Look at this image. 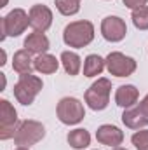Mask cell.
<instances>
[{
	"label": "cell",
	"instance_id": "cell-21",
	"mask_svg": "<svg viewBox=\"0 0 148 150\" xmlns=\"http://www.w3.org/2000/svg\"><path fill=\"white\" fill-rule=\"evenodd\" d=\"M56 9L63 14V16H73L80 11V4L73 0H54Z\"/></svg>",
	"mask_w": 148,
	"mask_h": 150
},
{
	"label": "cell",
	"instance_id": "cell-15",
	"mask_svg": "<svg viewBox=\"0 0 148 150\" xmlns=\"http://www.w3.org/2000/svg\"><path fill=\"white\" fill-rule=\"evenodd\" d=\"M122 122L125 124V127L129 129H141L148 126V119L143 115V112L138 108V105L131 107V108H125L122 113Z\"/></svg>",
	"mask_w": 148,
	"mask_h": 150
},
{
	"label": "cell",
	"instance_id": "cell-28",
	"mask_svg": "<svg viewBox=\"0 0 148 150\" xmlns=\"http://www.w3.org/2000/svg\"><path fill=\"white\" fill-rule=\"evenodd\" d=\"M7 5V0H2V7H5Z\"/></svg>",
	"mask_w": 148,
	"mask_h": 150
},
{
	"label": "cell",
	"instance_id": "cell-14",
	"mask_svg": "<svg viewBox=\"0 0 148 150\" xmlns=\"http://www.w3.org/2000/svg\"><path fill=\"white\" fill-rule=\"evenodd\" d=\"M12 70L18 72L19 75L32 74V72L35 70V65H33V59H32V52H28L26 49H21V51L14 52V58H12Z\"/></svg>",
	"mask_w": 148,
	"mask_h": 150
},
{
	"label": "cell",
	"instance_id": "cell-29",
	"mask_svg": "<svg viewBox=\"0 0 148 150\" xmlns=\"http://www.w3.org/2000/svg\"><path fill=\"white\" fill-rule=\"evenodd\" d=\"M73 2H78V4H80V2H82V0H73Z\"/></svg>",
	"mask_w": 148,
	"mask_h": 150
},
{
	"label": "cell",
	"instance_id": "cell-20",
	"mask_svg": "<svg viewBox=\"0 0 148 150\" xmlns=\"http://www.w3.org/2000/svg\"><path fill=\"white\" fill-rule=\"evenodd\" d=\"M131 19H132V25L138 30H148V5L134 9L131 12Z\"/></svg>",
	"mask_w": 148,
	"mask_h": 150
},
{
	"label": "cell",
	"instance_id": "cell-10",
	"mask_svg": "<svg viewBox=\"0 0 148 150\" xmlns=\"http://www.w3.org/2000/svg\"><path fill=\"white\" fill-rule=\"evenodd\" d=\"M30 26L35 30V32H47L52 25V11L47 7V5H42V4H35L32 5L30 9Z\"/></svg>",
	"mask_w": 148,
	"mask_h": 150
},
{
	"label": "cell",
	"instance_id": "cell-24",
	"mask_svg": "<svg viewBox=\"0 0 148 150\" xmlns=\"http://www.w3.org/2000/svg\"><path fill=\"white\" fill-rule=\"evenodd\" d=\"M138 108H140V110L143 112V115L148 119V94L141 100V101H140V103H138Z\"/></svg>",
	"mask_w": 148,
	"mask_h": 150
},
{
	"label": "cell",
	"instance_id": "cell-5",
	"mask_svg": "<svg viewBox=\"0 0 148 150\" xmlns=\"http://www.w3.org/2000/svg\"><path fill=\"white\" fill-rule=\"evenodd\" d=\"M28 25H30V14L23 9H12L0 21L2 26L0 40H5V37H19L21 33H25Z\"/></svg>",
	"mask_w": 148,
	"mask_h": 150
},
{
	"label": "cell",
	"instance_id": "cell-26",
	"mask_svg": "<svg viewBox=\"0 0 148 150\" xmlns=\"http://www.w3.org/2000/svg\"><path fill=\"white\" fill-rule=\"evenodd\" d=\"M14 150H28V147H18V149H14Z\"/></svg>",
	"mask_w": 148,
	"mask_h": 150
},
{
	"label": "cell",
	"instance_id": "cell-22",
	"mask_svg": "<svg viewBox=\"0 0 148 150\" xmlns=\"http://www.w3.org/2000/svg\"><path fill=\"white\" fill-rule=\"evenodd\" d=\"M132 145L136 150H148V129H140L131 136Z\"/></svg>",
	"mask_w": 148,
	"mask_h": 150
},
{
	"label": "cell",
	"instance_id": "cell-11",
	"mask_svg": "<svg viewBox=\"0 0 148 150\" xmlns=\"http://www.w3.org/2000/svg\"><path fill=\"white\" fill-rule=\"evenodd\" d=\"M96 140L101 145H108V147H118L124 142V133L120 131V127L113 126V124H103L98 127L96 131Z\"/></svg>",
	"mask_w": 148,
	"mask_h": 150
},
{
	"label": "cell",
	"instance_id": "cell-12",
	"mask_svg": "<svg viewBox=\"0 0 148 150\" xmlns=\"http://www.w3.org/2000/svg\"><path fill=\"white\" fill-rule=\"evenodd\" d=\"M138 98H140V91H138L136 86H132V84L120 86V87L115 91V103H117L118 107H122L124 110L134 107V105L138 103Z\"/></svg>",
	"mask_w": 148,
	"mask_h": 150
},
{
	"label": "cell",
	"instance_id": "cell-8",
	"mask_svg": "<svg viewBox=\"0 0 148 150\" xmlns=\"http://www.w3.org/2000/svg\"><path fill=\"white\" fill-rule=\"evenodd\" d=\"M16 124H18L16 108L7 100H0V140L14 138V133L18 127Z\"/></svg>",
	"mask_w": 148,
	"mask_h": 150
},
{
	"label": "cell",
	"instance_id": "cell-16",
	"mask_svg": "<svg viewBox=\"0 0 148 150\" xmlns=\"http://www.w3.org/2000/svg\"><path fill=\"white\" fill-rule=\"evenodd\" d=\"M59 61L61 59H56V56L45 52V54H38L37 58L33 59V65H35V70H37L38 74L49 75V74H56L58 72Z\"/></svg>",
	"mask_w": 148,
	"mask_h": 150
},
{
	"label": "cell",
	"instance_id": "cell-1",
	"mask_svg": "<svg viewBox=\"0 0 148 150\" xmlns=\"http://www.w3.org/2000/svg\"><path fill=\"white\" fill-rule=\"evenodd\" d=\"M94 40V25L87 19L72 21L63 30V42L68 47L82 49Z\"/></svg>",
	"mask_w": 148,
	"mask_h": 150
},
{
	"label": "cell",
	"instance_id": "cell-6",
	"mask_svg": "<svg viewBox=\"0 0 148 150\" xmlns=\"http://www.w3.org/2000/svg\"><path fill=\"white\" fill-rule=\"evenodd\" d=\"M56 113H58L59 122H63L66 126H75V124L82 122V119L85 117L82 101L77 98H70V96L59 100V103L56 107Z\"/></svg>",
	"mask_w": 148,
	"mask_h": 150
},
{
	"label": "cell",
	"instance_id": "cell-23",
	"mask_svg": "<svg viewBox=\"0 0 148 150\" xmlns=\"http://www.w3.org/2000/svg\"><path fill=\"white\" fill-rule=\"evenodd\" d=\"M148 0H124V5L125 7H129L131 11H134V9H140V7H145L147 5Z\"/></svg>",
	"mask_w": 148,
	"mask_h": 150
},
{
	"label": "cell",
	"instance_id": "cell-25",
	"mask_svg": "<svg viewBox=\"0 0 148 150\" xmlns=\"http://www.w3.org/2000/svg\"><path fill=\"white\" fill-rule=\"evenodd\" d=\"M5 58H7V54H5V51L2 49V61H0V65H5Z\"/></svg>",
	"mask_w": 148,
	"mask_h": 150
},
{
	"label": "cell",
	"instance_id": "cell-13",
	"mask_svg": "<svg viewBox=\"0 0 148 150\" xmlns=\"http://www.w3.org/2000/svg\"><path fill=\"white\" fill-rule=\"evenodd\" d=\"M51 44H49V38L45 37V33L42 32H33L30 33L28 37L25 38V49L32 54H45L49 51Z\"/></svg>",
	"mask_w": 148,
	"mask_h": 150
},
{
	"label": "cell",
	"instance_id": "cell-27",
	"mask_svg": "<svg viewBox=\"0 0 148 150\" xmlns=\"http://www.w3.org/2000/svg\"><path fill=\"white\" fill-rule=\"evenodd\" d=\"M111 150H127V149H122V147H115V149H111Z\"/></svg>",
	"mask_w": 148,
	"mask_h": 150
},
{
	"label": "cell",
	"instance_id": "cell-18",
	"mask_svg": "<svg viewBox=\"0 0 148 150\" xmlns=\"http://www.w3.org/2000/svg\"><path fill=\"white\" fill-rule=\"evenodd\" d=\"M66 140H68V145L75 150H84L91 145V134H89V131H85L82 127H77L73 131H70Z\"/></svg>",
	"mask_w": 148,
	"mask_h": 150
},
{
	"label": "cell",
	"instance_id": "cell-3",
	"mask_svg": "<svg viewBox=\"0 0 148 150\" xmlns=\"http://www.w3.org/2000/svg\"><path fill=\"white\" fill-rule=\"evenodd\" d=\"M110 94H111V82L108 79L101 77L96 82H92V86L85 91V103L91 110L99 112L105 110L110 103Z\"/></svg>",
	"mask_w": 148,
	"mask_h": 150
},
{
	"label": "cell",
	"instance_id": "cell-7",
	"mask_svg": "<svg viewBox=\"0 0 148 150\" xmlns=\"http://www.w3.org/2000/svg\"><path fill=\"white\" fill-rule=\"evenodd\" d=\"M105 61H106V70L110 72V75H115V77H129L138 68V63L134 58L125 56L124 52H118V51L110 52Z\"/></svg>",
	"mask_w": 148,
	"mask_h": 150
},
{
	"label": "cell",
	"instance_id": "cell-9",
	"mask_svg": "<svg viewBox=\"0 0 148 150\" xmlns=\"http://www.w3.org/2000/svg\"><path fill=\"white\" fill-rule=\"evenodd\" d=\"M127 26L125 21L118 16H106L101 21V35L108 42H120L125 38Z\"/></svg>",
	"mask_w": 148,
	"mask_h": 150
},
{
	"label": "cell",
	"instance_id": "cell-4",
	"mask_svg": "<svg viewBox=\"0 0 148 150\" xmlns=\"http://www.w3.org/2000/svg\"><path fill=\"white\" fill-rule=\"evenodd\" d=\"M44 82L37 75L26 74L19 75V80L14 84V96L21 105H32L37 98V94L42 91Z\"/></svg>",
	"mask_w": 148,
	"mask_h": 150
},
{
	"label": "cell",
	"instance_id": "cell-19",
	"mask_svg": "<svg viewBox=\"0 0 148 150\" xmlns=\"http://www.w3.org/2000/svg\"><path fill=\"white\" fill-rule=\"evenodd\" d=\"M61 65H63L66 74L73 77V75H78L80 68H82V59L73 51H63L61 52Z\"/></svg>",
	"mask_w": 148,
	"mask_h": 150
},
{
	"label": "cell",
	"instance_id": "cell-2",
	"mask_svg": "<svg viewBox=\"0 0 148 150\" xmlns=\"http://www.w3.org/2000/svg\"><path fill=\"white\" fill-rule=\"evenodd\" d=\"M45 136V127L38 120H23L18 124L16 133H14V143L18 147H32L38 142H42Z\"/></svg>",
	"mask_w": 148,
	"mask_h": 150
},
{
	"label": "cell",
	"instance_id": "cell-17",
	"mask_svg": "<svg viewBox=\"0 0 148 150\" xmlns=\"http://www.w3.org/2000/svg\"><path fill=\"white\" fill-rule=\"evenodd\" d=\"M106 68V61L99 54H89L84 59V75L85 77H98Z\"/></svg>",
	"mask_w": 148,
	"mask_h": 150
}]
</instances>
